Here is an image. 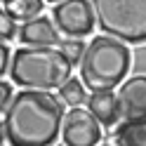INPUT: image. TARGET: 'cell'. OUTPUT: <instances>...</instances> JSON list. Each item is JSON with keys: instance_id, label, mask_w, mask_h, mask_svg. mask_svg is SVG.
<instances>
[{"instance_id": "obj_3", "label": "cell", "mask_w": 146, "mask_h": 146, "mask_svg": "<svg viewBox=\"0 0 146 146\" xmlns=\"http://www.w3.org/2000/svg\"><path fill=\"white\" fill-rule=\"evenodd\" d=\"M71 73V61L57 47H19L10 61L12 83L24 90H59Z\"/></svg>"}, {"instance_id": "obj_11", "label": "cell", "mask_w": 146, "mask_h": 146, "mask_svg": "<svg viewBox=\"0 0 146 146\" xmlns=\"http://www.w3.org/2000/svg\"><path fill=\"white\" fill-rule=\"evenodd\" d=\"M59 99L61 104H66L68 108H76V106H83L87 102V87L83 85L80 78H68L66 83L59 87Z\"/></svg>"}, {"instance_id": "obj_9", "label": "cell", "mask_w": 146, "mask_h": 146, "mask_svg": "<svg viewBox=\"0 0 146 146\" xmlns=\"http://www.w3.org/2000/svg\"><path fill=\"white\" fill-rule=\"evenodd\" d=\"M87 108L97 118V123L106 130L115 127L120 120V104H118V94L113 90H94L87 97Z\"/></svg>"}, {"instance_id": "obj_7", "label": "cell", "mask_w": 146, "mask_h": 146, "mask_svg": "<svg viewBox=\"0 0 146 146\" xmlns=\"http://www.w3.org/2000/svg\"><path fill=\"white\" fill-rule=\"evenodd\" d=\"M118 104L123 120L146 118V76H132L118 85Z\"/></svg>"}, {"instance_id": "obj_13", "label": "cell", "mask_w": 146, "mask_h": 146, "mask_svg": "<svg viewBox=\"0 0 146 146\" xmlns=\"http://www.w3.org/2000/svg\"><path fill=\"white\" fill-rule=\"evenodd\" d=\"M85 47L87 45L80 38H71V40H61L59 42V50L64 52V57L71 61V66H80V59H83V54H85Z\"/></svg>"}, {"instance_id": "obj_18", "label": "cell", "mask_w": 146, "mask_h": 146, "mask_svg": "<svg viewBox=\"0 0 146 146\" xmlns=\"http://www.w3.org/2000/svg\"><path fill=\"white\" fill-rule=\"evenodd\" d=\"M47 3H54V5H57V3H61V0H47Z\"/></svg>"}, {"instance_id": "obj_19", "label": "cell", "mask_w": 146, "mask_h": 146, "mask_svg": "<svg viewBox=\"0 0 146 146\" xmlns=\"http://www.w3.org/2000/svg\"><path fill=\"white\" fill-rule=\"evenodd\" d=\"M0 3H5V0H0Z\"/></svg>"}, {"instance_id": "obj_17", "label": "cell", "mask_w": 146, "mask_h": 146, "mask_svg": "<svg viewBox=\"0 0 146 146\" xmlns=\"http://www.w3.org/2000/svg\"><path fill=\"white\" fill-rule=\"evenodd\" d=\"M7 139V137H5V123L3 120H0V146H3V141Z\"/></svg>"}, {"instance_id": "obj_4", "label": "cell", "mask_w": 146, "mask_h": 146, "mask_svg": "<svg viewBox=\"0 0 146 146\" xmlns=\"http://www.w3.org/2000/svg\"><path fill=\"white\" fill-rule=\"evenodd\" d=\"M97 26L127 45L146 42V0H90Z\"/></svg>"}, {"instance_id": "obj_8", "label": "cell", "mask_w": 146, "mask_h": 146, "mask_svg": "<svg viewBox=\"0 0 146 146\" xmlns=\"http://www.w3.org/2000/svg\"><path fill=\"white\" fill-rule=\"evenodd\" d=\"M19 40L24 47H54L59 45V29L54 26L52 19L47 17H35V19H29L19 26Z\"/></svg>"}, {"instance_id": "obj_2", "label": "cell", "mask_w": 146, "mask_h": 146, "mask_svg": "<svg viewBox=\"0 0 146 146\" xmlns=\"http://www.w3.org/2000/svg\"><path fill=\"white\" fill-rule=\"evenodd\" d=\"M132 66V52L127 42L113 35H94L80 59V80L87 90H113L127 78Z\"/></svg>"}, {"instance_id": "obj_10", "label": "cell", "mask_w": 146, "mask_h": 146, "mask_svg": "<svg viewBox=\"0 0 146 146\" xmlns=\"http://www.w3.org/2000/svg\"><path fill=\"white\" fill-rule=\"evenodd\" d=\"M113 146H146V118L118 123L113 127Z\"/></svg>"}, {"instance_id": "obj_5", "label": "cell", "mask_w": 146, "mask_h": 146, "mask_svg": "<svg viewBox=\"0 0 146 146\" xmlns=\"http://www.w3.org/2000/svg\"><path fill=\"white\" fill-rule=\"evenodd\" d=\"M52 21L68 38H85L94 31L97 17L90 0H61L52 7Z\"/></svg>"}, {"instance_id": "obj_1", "label": "cell", "mask_w": 146, "mask_h": 146, "mask_svg": "<svg viewBox=\"0 0 146 146\" xmlns=\"http://www.w3.org/2000/svg\"><path fill=\"white\" fill-rule=\"evenodd\" d=\"M64 104L45 90H21L3 113L10 146H52L61 134Z\"/></svg>"}, {"instance_id": "obj_6", "label": "cell", "mask_w": 146, "mask_h": 146, "mask_svg": "<svg viewBox=\"0 0 146 146\" xmlns=\"http://www.w3.org/2000/svg\"><path fill=\"white\" fill-rule=\"evenodd\" d=\"M102 137H104L102 125L90 113V108L76 106L64 113V120H61L64 146H99Z\"/></svg>"}, {"instance_id": "obj_14", "label": "cell", "mask_w": 146, "mask_h": 146, "mask_svg": "<svg viewBox=\"0 0 146 146\" xmlns=\"http://www.w3.org/2000/svg\"><path fill=\"white\" fill-rule=\"evenodd\" d=\"M19 33V26H17V19L0 7V40H12L14 35Z\"/></svg>"}, {"instance_id": "obj_20", "label": "cell", "mask_w": 146, "mask_h": 146, "mask_svg": "<svg viewBox=\"0 0 146 146\" xmlns=\"http://www.w3.org/2000/svg\"><path fill=\"white\" fill-rule=\"evenodd\" d=\"M104 146H108V144H104Z\"/></svg>"}, {"instance_id": "obj_16", "label": "cell", "mask_w": 146, "mask_h": 146, "mask_svg": "<svg viewBox=\"0 0 146 146\" xmlns=\"http://www.w3.org/2000/svg\"><path fill=\"white\" fill-rule=\"evenodd\" d=\"M10 61H12V52L5 40H0V76H5V71L10 68Z\"/></svg>"}, {"instance_id": "obj_12", "label": "cell", "mask_w": 146, "mask_h": 146, "mask_svg": "<svg viewBox=\"0 0 146 146\" xmlns=\"http://www.w3.org/2000/svg\"><path fill=\"white\" fill-rule=\"evenodd\" d=\"M5 10L10 12L17 21H29V19H35L40 17L42 12V0H5Z\"/></svg>"}, {"instance_id": "obj_15", "label": "cell", "mask_w": 146, "mask_h": 146, "mask_svg": "<svg viewBox=\"0 0 146 146\" xmlns=\"http://www.w3.org/2000/svg\"><path fill=\"white\" fill-rule=\"evenodd\" d=\"M12 97H14L12 85H10V83H5V80H0V115L5 113V108H7V106H10Z\"/></svg>"}]
</instances>
